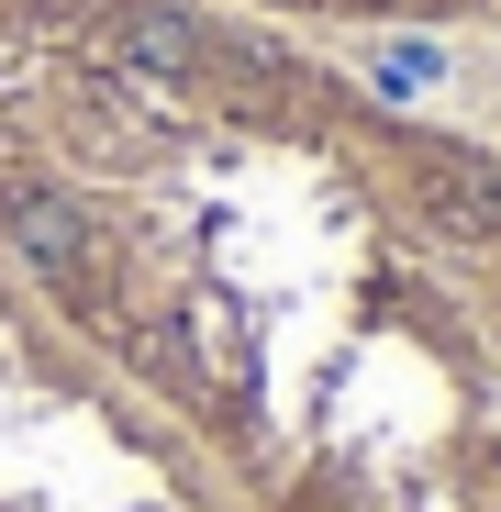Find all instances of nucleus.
<instances>
[{
	"mask_svg": "<svg viewBox=\"0 0 501 512\" xmlns=\"http://www.w3.org/2000/svg\"><path fill=\"white\" fill-rule=\"evenodd\" d=\"M0 234H12V256L34 279H90V256H101L90 201L56 190V179H0Z\"/></svg>",
	"mask_w": 501,
	"mask_h": 512,
	"instance_id": "obj_1",
	"label": "nucleus"
},
{
	"mask_svg": "<svg viewBox=\"0 0 501 512\" xmlns=\"http://www.w3.org/2000/svg\"><path fill=\"white\" fill-rule=\"evenodd\" d=\"M424 201H435L446 234L490 245V234H501V167H490V156H457V145H424Z\"/></svg>",
	"mask_w": 501,
	"mask_h": 512,
	"instance_id": "obj_2",
	"label": "nucleus"
},
{
	"mask_svg": "<svg viewBox=\"0 0 501 512\" xmlns=\"http://www.w3.org/2000/svg\"><path fill=\"white\" fill-rule=\"evenodd\" d=\"M123 56L156 67V78H190V67H201V34H190L179 12H123Z\"/></svg>",
	"mask_w": 501,
	"mask_h": 512,
	"instance_id": "obj_3",
	"label": "nucleus"
},
{
	"mask_svg": "<svg viewBox=\"0 0 501 512\" xmlns=\"http://www.w3.org/2000/svg\"><path fill=\"white\" fill-rule=\"evenodd\" d=\"M435 78H446V56H435V45H379V90H390V101L435 90Z\"/></svg>",
	"mask_w": 501,
	"mask_h": 512,
	"instance_id": "obj_4",
	"label": "nucleus"
}]
</instances>
